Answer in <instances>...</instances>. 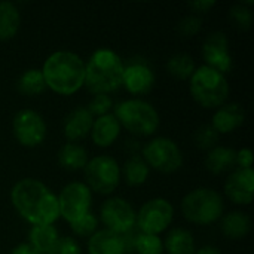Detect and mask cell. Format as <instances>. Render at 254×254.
Segmentation results:
<instances>
[{
    "label": "cell",
    "mask_w": 254,
    "mask_h": 254,
    "mask_svg": "<svg viewBox=\"0 0 254 254\" xmlns=\"http://www.w3.org/2000/svg\"><path fill=\"white\" fill-rule=\"evenodd\" d=\"M15 210L33 226L52 225L60 217L57 196L39 180L22 179L10 192Z\"/></svg>",
    "instance_id": "obj_1"
},
{
    "label": "cell",
    "mask_w": 254,
    "mask_h": 254,
    "mask_svg": "<svg viewBox=\"0 0 254 254\" xmlns=\"http://www.w3.org/2000/svg\"><path fill=\"white\" fill-rule=\"evenodd\" d=\"M42 74L54 92L71 95L85 85V63L74 52L58 51L46 58Z\"/></svg>",
    "instance_id": "obj_2"
},
{
    "label": "cell",
    "mask_w": 254,
    "mask_h": 254,
    "mask_svg": "<svg viewBox=\"0 0 254 254\" xmlns=\"http://www.w3.org/2000/svg\"><path fill=\"white\" fill-rule=\"evenodd\" d=\"M124 63L110 49L95 51L85 64V85L94 94H109L122 85Z\"/></svg>",
    "instance_id": "obj_3"
},
{
    "label": "cell",
    "mask_w": 254,
    "mask_h": 254,
    "mask_svg": "<svg viewBox=\"0 0 254 254\" xmlns=\"http://www.w3.org/2000/svg\"><path fill=\"white\" fill-rule=\"evenodd\" d=\"M190 94L202 107L214 109L223 106L228 100L229 85L225 74L208 65H202L190 77Z\"/></svg>",
    "instance_id": "obj_4"
},
{
    "label": "cell",
    "mask_w": 254,
    "mask_h": 254,
    "mask_svg": "<svg viewBox=\"0 0 254 254\" xmlns=\"http://www.w3.org/2000/svg\"><path fill=\"white\" fill-rule=\"evenodd\" d=\"M182 213L186 220L196 225H211L223 214L222 196L207 188H199L188 193L182 201Z\"/></svg>",
    "instance_id": "obj_5"
},
{
    "label": "cell",
    "mask_w": 254,
    "mask_h": 254,
    "mask_svg": "<svg viewBox=\"0 0 254 254\" xmlns=\"http://www.w3.org/2000/svg\"><path fill=\"white\" fill-rule=\"evenodd\" d=\"M115 118L132 134L152 135L159 127V115L152 104L143 100H127L116 106Z\"/></svg>",
    "instance_id": "obj_6"
},
{
    "label": "cell",
    "mask_w": 254,
    "mask_h": 254,
    "mask_svg": "<svg viewBox=\"0 0 254 254\" xmlns=\"http://www.w3.org/2000/svg\"><path fill=\"white\" fill-rule=\"evenodd\" d=\"M85 177L88 182V188L98 193L109 195L119 185L121 168L113 158L101 155L88 161L85 167Z\"/></svg>",
    "instance_id": "obj_7"
},
{
    "label": "cell",
    "mask_w": 254,
    "mask_h": 254,
    "mask_svg": "<svg viewBox=\"0 0 254 254\" xmlns=\"http://www.w3.org/2000/svg\"><path fill=\"white\" fill-rule=\"evenodd\" d=\"M143 159L147 167L155 168L161 173H174L183 164V155L179 146L165 137L152 140L143 149Z\"/></svg>",
    "instance_id": "obj_8"
},
{
    "label": "cell",
    "mask_w": 254,
    "mask_h": 254,
    "mask_svg": "<svg viewBox=\"0 0 254 254\" xmlns=\"http://www.w3.org/2000/svg\"><path fill=\"white\" fill-rule=\"evenodd\" d=\"M57 199L60 216H63L68 223H73L89 213L92 196L91 189L85 183L73 182L63 188Z\"/></svg>",
    "instance_id": "obj_9"
},
{
    "label": "cell",
    "mask_w": 254,
    "mask_h": 254,
    "mask_svg": "<svg viewBox=\"0 0 254 254\" xmlns=\"http://www.w3.org/2000/svg\"><path fill=\"white\" fill-rule=\"evenodd\" d=\"M173 217H174L173 205L164 198H155L146 202L140 208L138 214L135 216V222L143 234L158 235L170 226Z\"/></svg>",
    "instance_id": "obj_10"
},
{
    "label": "cell",
    "mask_w": 254,
    "mask_h": 254,
    "mask_svg": "<svg viewBox=\"0 0 254 254\" xmlns=\"http://www.w3.org/2000/svg\"><path fill=\"white\" fill-rule=\"evenodd\" d=\"M12 131L19 144L24 147H36L46 137V124L37 112L24 109L15 115Z\"/></svg>",
    "instance_id": "obj_11"
},
{
    "label": "cell",
    "mask_w": 254,
    "mask_h": 254,
    "mask_svg": "<svg viewBox=\"0 0 254 254\" xmlns=\"http://www.w3.org/2000/svg\"><path fill=\"white\" fill-rule=\"evenodd\" d=\"M100 216L106 229L118 235L131 232L135 225V213L132 207L122 198L107 199L101 207Z\"/></svg>",
    "instance_id": "obj_12"
},
{
    "label": "cell",
    "mask_w": 254,
    "mask_h": 254,
    "mask_svg": "<svg viewBox=\"0 0 254 254\" xmlns=\"http://www.w3.org/2000/svg\"><path fill=\"white\" fill-rule=\"evenodd\" d=\"M202 55L204 60L207 61V65L217 70L222 74L228 73L232 68V58L229 54L228 37L222 31L208 36L202 48Z\"/></svg>",
    "instance_id": "obj_13"
},
{
    "label": "cell",
    "mask_w": 254,
    "mask_h": 254,
    "mask_svg": "<svg viewBox=\"0 0 254 254\" xmlns=\"http://www.w3.org/2000/svg\"><path fill=\"white\" fill-rule=\"evenodd\" d=\"M225 192L231 201L235 204L249 205L253 201L254 196V171L252 168H238L234 171L226 183H225Z\"/></svg>",
    "instance_id": "obj_14"
},
{
    "label": "cell",
    "mask_w": 254,
    "mask_h": 254,
    "mask_svg": "<svg viewBox=\"0 0 254 254\" xmlns=\"http://www.w3.org/2000/svg\"><path fill=\"white\" fill-rule=\"evenodd\" d=\"M122 85L127 88L128 92L135 95H143L150 92V89L153 88L155 74L147 64L135 61L124 67Z\"/></svg>",
    "instance_id": "obj_15"
},
{
    "label": "cell",
    "mask_w": 254,
    "mask_h": 254,
    "mask_svg": "<svg viewBox=\"0 0 254 254\" xmlns=\"http://www.w3.org/2000/svg\"><path fill=\"white\" fill-rule=\"evenodd\" d=\"M244 109L238 103H229L220 106V109L213 116L211 127L219 134H228L240 128L244 122Z\"/></svg>",
    "instance_id": "obj_16"
},
{
    "label": "cell",
    "mask_w": 254,
    "mask_h": 254,
    "mask_svg": "<svg viewBox=\"0 0 254 254\" xmlns=\"http://www.w3.org/2000/svg\"><path fill=\"white\" fill-rule=\"evenodd\" d=\"M94 116L85 107L74 109L64 122V135L68 141H79L85 138L92 128Z\"/></svg>",
    "instance_id": "obj_17"
},
{
    "label": "cell",
    "mask_w": 254,
    "mask_h": 254,
    "mask_svg": "<svg viewBox=\"0 0 254 254\" xmlns=\"http://www.w3.org/2000/svg\"><path fill=\"white\" fill-rule=\"evenodd\" d=\"M89 254H125V241L122 235L103 229L91 235L88 241Z\"/></svg>",
    "instance_id": "obj_18"
},
{
    "label": "cell",
    "mask_w": 254,
    "mask_h": 254,
    "mask_svg": "<svg viewBox=\"0 0 254 254\" xmlns=\"http://www.w3.org/2000/svg\"><path fill=\"white\" fill-rule=\"evenodd\" d=\"M119 132H121V124L118 122L115 115L110 113L104 116H98L91 128L92 141L100 147L112 146L119 137Z\"/></svg>",
    "instance_id": "obj_19"
},
{
    "label": "cell",
    "mask_w": 254,
    "mask_h": 254,
    "mask_svg": "<svg viewBox=\"0 0 254 254\" xmlns=\"http://www.w3.org/2000/svg\"><path fill=\"white\" fill-rule=\"evenodd\" d=\"M21 24L18 7L10 1H0V40L12 39Z\"/></svg>",
    "instance_id": "obj_20"
},
{
    "label": "cell",
    "mask_w": 254,
    "mask_h": 254,
    "mask_svg": "<svg viewBox=\"0 0 254 254\" xmlns=\"http://www.w3.org/2000/svg\"><path fill=\"white\" fill-rule=\"evenodd\" d=\"M58 162L63 168L76 171V170L86 167L88 153L82 146H79L76 143H67L58 152Z\"/></svg>",
    "instance_id": "obj_21"
},
{
    "label": "cell",
    "mask_w": 254,
    "mask_h": 254,
    "mask_svg": "<svg viewBox=\"0 0 254 254\" xmlns=\"http://www.w3.org/2000/svg\"><path fill=\"white\" fill-rule=\"evenodd\" d=\"M237 161V152L229 147H214L205 159V167L213 174H222L232 168Z\"/></svg>",
    "instance_id": "obj_22"
},
{
    "label": "cell",
    "mask_w": 254,
    "mask_h": 254,
    "mask_svg": "<svg viewBox=\"0 0 254 254\" xmlns=\"http://www.w3.org/2000/svg\"><path fill=\"white\" fill-rule=\"evenodd\" d=\"M250 228H252L250 217L241 211L229 213L222 220V231L231 240L244 238L250 232Z\"/></svg>",
    "instance_id": "obj_23"
},
{
    "label": "cell",
    "mask_w": 254,
    "mask_h": 254,
    "mask_svg": "<svg viewBox=\"0 0 254 254\" xmlns=\"http://www.w3.org/2000/svg\"><path fill=\"white\" fill-rule=\"evenodd\" d=\"M165 250L168 254H195V241L189 231L173 229L165 240Z\"/></svg>",
    "instance_id": "obj_24"
},
{
    "label": "cell",
    "mask_w": 254,
    "mask_h": 254,
    "mask_svg": "<svg viewBox=\"0 0 254 254\" xmlns=\"http://www.w3.org/2000/svg\"><path fill=\"white\" fill-rule=\"evenodd\" d=\"M58 231L52 225L33 226L30 231V246L37 253H48L58 241Z\"/></svg>",
    "instance_id": "obj_25"
},
{
    "label": "cell",
    "mask_w": 254,
    "mask_h": 254,
    "mask_svg": "<svg viewBox=\"0 0 254 254\" xmlns=\"http://www.w3.org/2000/svg\"><path fill=\"white\" fill-rule=\"evenodd\" d=\"M124 177L129 186H140L149 177V167L140 156H131L124 167Z\"/></svg>",
    "instance_id": "obj_26"
},
{
    "label": "cell",
    "mask_w": 254,
    "mask_h": 254,
    "mask_svg": "<svg viewBox=\"0 0 254 254\" xmlns=\"http://www.w3.org/2000/svg\"><path fill=\"white\" fill-rule=\"evenodd\" d=\"M45 88H46V83H45L42 70L39 68L25 70L18 79V91L24 95H37L43 92Z\"/></svg>",
    "instance_id": "obj_27"
},
{
    "label": "cell",
    "mask_w": 254,
    "mask_h": 254,
    "mask_svg": "<svg viewBox=\"0 0 254 254\" xmlns=\"http://www.w3.org/2000/svg\"><path fill=\"white\" fill-rule=\"evenodd\" d=\"M167 70L177 79H189L195 71V61L188 54H176L168 60Z\"/></svg>",
    "instance_id": "obj_28"
},
{
    "label": "cell",
    "mask_w": 254,
    "mask_h": 254,
    "mask_svg": "<svg viewBox=\"0 0 254 254\" xmlns=\"http://www.w3.org/2000/svg\"><path fill=\"white\" fill-rule=\"evenodd\" d=\"M134 250L137 254H162L164 253V244L158 235H149L140 232L134 238Z\"/></svg>",
    "instance_id": "obj_29"
},
{
    "label": "cell",
    "mask_w": 254,
    "mask_h": 254,
    "mask_svg": "<svg viewBox=\"0 0 254 254\" xmlns=\"http://www.w3.org/2000/svg\"><path fill=\"white\" fill-rule=\"evenodd\" d=\"M220 134L211 125H202L195 132V144L199 149H214Z\"/></svg>",
    "instance_id": "obj_30"
},
{
    "label": "cell",
    "mask_w": 254,
    "mask_h": 254,
    "mask_svg": "<svg viewBox=\"0 0 254 254\" xmlns=\"http://www.w3.org/2000/svg\"><path fill=\"white\" fill-rule=\"evenodd\" d=\"M97 225H98V220L94 214L88 213L86 216L80 217L79 220L70 223L71 226V231L79 235V237H89V235H94L95 234V229H97Z\"/></svg>",
    "instance_id": "obj_31"
},
{
    "label": "cell",
    "mask_w": 254,
    "mask_h": 254,
    "mask_svg": "<svg viewBox=\"0 0 254 254\" xmlns=\"http://www.w3.org/2000/svg\"><path fill=\"white\" fill-rule=\"evenodd\" d=\"M112 98L107 94H95L88 106V112L94 116H104L112 109Z\"/></svg>",
    "instance_id": "obj_32"
},
{
    "label": "cell",
    "mask_w": 254,
    "mask_h": 254,
    "mask_svg": "<svg viewBox=\"0 0 254 254\" xmlns=\"http://www.w3.org/2000/svg\"><path fill=\"white\" fill-rule=\"evenodd\" d=\"M231 18L241 30H249L252 27L253 15L250 9L246 7V4H235L231 9Z\"/></svg>",
    "instance_id": "obj_33"
},
{
    "label": "cell",
    "mask_w": 254,
    "mask_h": 254,
    "mask_svg": "<svg viewBox=\"0 0 254 254\" xmlns=\"http://www.w3.org/2000/svg\"><path fill=\"white\" fill-rule=\"evenodd\" d=\"M46 254H80V247L73 238L64 237L58 238V241Z\"/></svg>",
    "instance_id": "obj_34"
},
{
    "label": "cell",
    "mask_w": 254,
    "mask_h": 254,
    "mask_svg": "<svg viewBox=\"0 0 254 254\" xmlns=\"http://www.w3.org/2000/svg\"><path fill=\"white\" fill-rule=\"evenodd\" d=\"M201 27H202L201 18L190 15V16H186V18H183L180 21V24H179V33L182 36H185V37H189V36L196 34L201 30Z\"/></svg>",
    "instance_id": "obj_35"
},
{
    "label": "cell",
    "mask_w": 254,
    "mask_h": 254,
    "mask_svg": "<svg viewBox=\"0 0 254 254\" xmlns=\"http://www.w3.org/2000/svg\"><path fill=\"white\" fill-rule=\"evenodd\" d=\"M235 164L240 165V168L246 170V168H252L253 165V153L250 149H243L240 152H237V161Z\"/></svg>",
    "instance_id": "obj_36"
},
{
    "label": "cell",
    "mask_w": 254,
    "mask_h": 254,
    "mask_svg": "<svg viewBox=\"0 0 254 254\" xmlns=\"http://www.w3.org/2000/svg\"><path fill=\"white\" fill-rule=\"evenodd\" d=\"M214 4H216V1H213V0H201V1H192V3H189V6L193 10H196V12H208Z\"/></svg>",
    "instance_id": "obj_37"
},
{
    "label": "cell",
    "mask_w": 254,
    "mask_h": 254,
    "mask_svg": "<svg viewBox=\"0 0 254 254\" xmlns=\"http://www.w3.org/2000/svg\"><path fill=\"white\" fill-rule=\"evenodd\" d=\"M12 254H40L37 253L30 244H21V246H18V247H15L13 250H12Z\"/></svg>",
    "instance_id": "obj_38"
},
{
    "label": "cell",
    "mask_w": 254,
    "mask_h": 254,
    "mask_svg": "<svg viewBox=\"0 0 254 254\" xmlns=\"http://www.w3.org/2000/svg\"><path fill=\"white\" fill-rule=\"evenodd\" d=\"M196 254H222L220 253V250L219 249H216V247H213V246H205V247H202V249H199Z\"/></svg>",
    "instance_id": "obj_39"
}]
</instances>
